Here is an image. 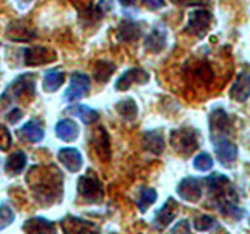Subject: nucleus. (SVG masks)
Listing matches in <instances>:
<instances>
[{
	"label": "nucleus",
	"instance_id": "f257e3e1",
	"mask_svg": "<svg viewBox=\"0 0 250 234\" xmlns=\"http://www.w3.org/2000/svg\"><path fill=\"white\" fill-rule=\"evenodd\" d=\"M172 145L177 152L180 153H191L194 152L199 145V137L197 133L192 128H183V130H175L172 133Z\"/></svg>",
	"mask_w": 250,
	"mask_h": 234
},
{
	"label": "nucleus",
	"instance_id": "f03ea898",
	"mask_svg": "<svg viewBox=\"0 0 250 234\" xmlns=\"http://www.w3.org/2000/svg\"><path fill=\"white\" fill-rule=\"evenodd\" d=\"M213 144H214V150L219 161H221L224 166H230L238 158V147L236 144H233L231 140L225 139L224 136H213Z\"/></svg>",
	"mask_w": 250,
	"mask_h": 234
},
{
	"label": "nucleus",
	"instance_id": "7ed1b4c3",
	"mask_svg": "<svg viewBox=\"0 0 250 234\" xmlns=\"http://www.w3.org/2000/svg\"><path fill=\"white\" fill-rule=\"evenodd\" d=\"M91 83H89V77L86 74L77 72L72 75V80H70V86L67 91L64 92V100L67 101H77L86 96V92L89 91Z\"/></svg>",
	"mask_w": 250,
	"mask_h": 234
},
{
	"label": "nucleus",
	"instance_id": "20e7f679",
	"mask_svg": "<svg viewBox=\"0 0 250 234\" xmlns=\"http://www.w3.org/2000/svg\"><path fill=\"white\" fill-rule=\"evenodd\" d=\"M78 192L82 197L89 201H97L102 198V184L97 176L94 175H84L78 181Z\"/></svg>",
	"mask_w": 250,
	"mask_h": 234
},
{
	"label": "nucleus",
	"instance_id": "39448f33",
	"mask_svg": "<svg viewBox=\"0 0 250 234\" xmlns=\"http://www.w3.org/2000/svg\"><path fill=\"white\" fill-rule=\"evenodd\" d=\"M211 25V14L205 10H195L188 18V28L195 36H205Z\"/></svg>",
	"mask_w": 250,
	"mask_h": 234
},
{
	"label": "nucleus",
	"instance_id": "423d86ee",
	"mask_svg": "<svg viewBox=\"0 0 250 234\" xmlns=\"http://www.w3.org/2000/svg\"><path fill=\"white\" fill-rule=\"evenodd\" d=\"M178 195L186 201H199L202 197V184L200 179L194 176H188L178 183L177 186Z\"/></svg>",
	"mask_w": 250,
	"mask_h": 234
},
{
	"label": "nucleus",
	"instance_id": "0eeeda50",
	"mask_svg": "<svg viewBox=\"0 0 250 234\" xmlns=\"http://www.w3.org/2000/svg\"><path fill=\"white\" fill-rule=\"evenodd\" d=\"M148 78H150V75H148V72H146L144 69L141 67H133L130 70H127L125 74H122L119 77V80L116 81V89L117 91H125L128 89L131 84H146L148 81Z\"/></svg>",
	"mask_w": 250,
	"mask_h": 234
},
{
	"label": "nucleus",
	"instance_id": "6e6552de",
	"mask_svg": "<svg viewBox=\"0 0 250 234\" xmlns=\"http://www.w3.org/2000/svg\"><path fill=\"white\" fill-rule=\"evenodd\" d=\"M166 39H167V31L161 23H156L152 28L150 35L146 39V50L152 53H160L164 47H166Z\"/></svg>",
	"mask_w": 250,
	"mask_h": 234
},
{
	"label": "nucleus",
	"instance_id": "1a4fd4ad",
	"mask_svg": "<svg viewBox=\"0 0 250 234\" xmlns=\"http://www.w3.org/2000/svg\"><path fill=\"white\" fill-rule=\"evenodd\" d=\"M23 59H25V64L28 66H38V64H45V62L53 61L55 55L53 52L44 49V47H31V49L25 50Z\"/></svg>",
	"mask_w": 250,
	"mask_h": 234
},
{
	"label": "nucleus",
	"instance_id": "9d476101",
	"mask_svg": "<svg viewBox=\"0 0 250 234\" xmlns=\"http://www.w3.org/2000/svg\"><path fill=\"white\" fill-rule=\"evenodd\" d=\"M230 96L238 101H246L250 96V75L247 70L241 72L236 78V81L231 86Z\"/></svg>",
	"mask_w": 250,
	"mask_h": 234
},
{
	"label": "nucleus",
	"instance_id": "9b49d317",
	"mask_svg": "<svg viewBox=\"0 0 250 234\" xmlns=\"http://www.w3.org/2000/svg\"><path fill=\"white\" fill-rule=\"evenodd\" d=\"M27 234H55V225L44 217H33L23 223Z\"/></svg>",
	"mask_w": 250,
	"mask_h": 234
},
{
	"label": "nucleus",
	"instance_id": "f8f14e48",
	"mask_svg": "<svg viewBox=\"0 0 250 234\" xmlns=\"http://www.w3.org/2000/svg\"><path fill=\"white\" fill-rule=\"evenodd\" d=\"M58 159L62 162V166L69 172H77L83 166L82 155L78 150H75V148H61L58 153Z\"/></svg>",
	"mask_w": 250,
	"mask_h": 234
},
{
	"label": "nucleus",
	"instance_id": "ddd939ff",
	"mask_svg": "<svg viewBox=\"0 0 250 234\" xmlns=\"http://www.w3.org/2000/svg\"><path fill=\"white\" fill-rule=\"evenodd\" d=\"M175 214H177V203L172 198H169L163 205V208L158 209V213L155 214V225L160 226V228H164V226H167L174 220Z\"/></svg>",
	"mask_w": 250,
	"mask_h": 234
},
{
	"label": "nucleus",
	"instance_id": "4468645a",
	"mask_svg": "<svg viewBox=\"0 0 250 234\" xmlns=\"http://www.w3.org/2000/svg\"><path fill=\"white\" fill-rule=\"evenodd\" d=\"M55 135L58 136V139L70 142V140H74L78 136V127L74 120L62 119L57 123V127H55Z\"/></svg>",
	"mask_w": 250,
	"mask_h": 234
},
{
	"label": "nucleus",
	"instance_id": "2eb2a0df",
	"mask_svg": "<svg viewBox=\"0 0 250 234\" xmlns=\"http://www.w3.org/2000/svg\"><path fill=\"white\" fill-rule=\"evenodd\" d=\"M144 147L148 152L160 155L164 150V137L160 130H150L144 135Z\"/></svg>",
	"mask_w": 250,
	"mask_h": 234
},
{
	"label": "nucleus",
	"instance_id": "dca6fc26",
	"mask_svg": "<svg viewBox=\"0 0 250 234\" xmlns=\"http://www.w3.org/2000/svg\"><path fill=\"white\" fill-rule=\"evenodd\" d=\"M25 164H27L25 153L16 152L8 156V159L5 162V170L8 172V175H19L21 172L25 169Z\"/></svg>",
	"mask_w": 250,
	"mask_h": 234
},
{
	"label": "nucleus",
	"instance_id": "f3484780",
	"mask_svg": "<svg viewBox=\"0 0 250 234\" xmlns=\"http://www.w3.org/2000/svg\"><path fill=\"white\" fill-rule=\"evenodd\" d=\"M139 35H141V30L138 27V23H135L133 20H125L119 27V31H117V39L122 42H130L138 39Z\"/></svg>",
	"mask_w": 250,
	"mask_h": 234
},
{
	"label": "nucleus",
	"instance_id": "a211bd4d",
	"mask_svg": "<svg viewBox=\"0 0 250 234\" xmlns=\"http://www.w3.org/2000/svg\"><path fill=\"white\" fill-rule=\"evenodd\" d=\"M62 81H64V74L60 72L58 69H52V70H47L45 72L42 86L47 92H55L57 89L61 88Z\"/></svg>",
	"mask_w": 250,
	"mask_h": 234
},
{
	"label": "nucleus",
	"instance_id": "6ab92c4d",
	"mask_svg": "<svg viewBox=\"0 0 250 234\" xmlns=\"http://www.w3.org/2000/svg\"><path fill=\"white\" fill-rule=\"evenodd\" d=\"M21 133L25 139H28L30 142H41L44 139V130H42V125L36 122V120H30L27 122L23 127L21 128Z\"/></svg>",
	"mask_w": 250,
	"mask_h": 234
},
{
	"label": "nucleus",
	"instance_id": "aec40b11",
	"mask_svg": "<svg viewBox=\"0 0 250 234\" xmlns=\"http://www.w3.org/2000/svg\"><path fill=\"white\" fill-rule=\"evenodd\" d=\"M67 113L80 117L84 123H94L99 119V113L96 111V109H92L86 105H72V106L67 108Z\"/></svg>",
	"mask_w": 250,
	"mask_h": 234
},
{
	"label": "nucleus",
	"instance_id": "412c9836",
	"mask_svg": "<svg viewBox=\"0 0 250 234\" xmlns=\"http://www.w3.org/2000/svg\"><path fill=\"white\" fill-rule=\"evenodd\" d=\"M209 123H211V133L213 131H224L225 128H230V119L229 114H227L222 108H216L209 117Z\"/></svg>",
	"mask_w": 250,
	"mask_h": 234
},
{
	"label": "nucleus",
	"instance_id": "4be33fe9",
	"mask_svg": "<svg viewBox=\"0 0 250 234\" xmlns=\"http://www.w3.org/2000/svg\"><path fill=\"white\" fill-rule=\"evenodd\" d=\"M116 109L122 117H125V119H135L138 114V105L133 98H125V100L117 101Z\"/></svg>",
	"mask_w": 250,
	"mask_h": 234
},
{
	"label": "nucleus",
	"instance_id": "5701e85b",
	"mask_svg": "<svg viewBox=\"0 0 250 234\" xmlns=\"http://www.w3.org/2000/svg\"><path fill=\"white\" fill-rule=\"evenodd\" d=\"M207 179V184L209 187V191L211 192H214V194H222L224 197H225V187L229 186V178L227 176H222V175H211Z\"/></svg>",
	"mask_w": 250,
	"mask_h": 234
},
{
	"label": "nucleus",
	"instance_id": "b1692460",
	"mask_svg": "<svg viewBox=\"0 0 250 234\" xmlns=\"http://www.w3.org/2000/svg\"><path fill=\"white\" fill-rule=\"evenodd\" d=\"M156 198H158V195H156V192L153 189H150V187H146V189H143L139 192V198H138V208L141 213H146L147 208L153 205V203L156 201Z\"/></svg>",
	"mask_w": 250,
	"mask_h": 234
},
{
	"label": "nucleus",
	"instance_id": "393cba45",
	"mask_svg": "<svg viewBox=\"0 0 250 234\" xmlns=\"http://www.w3.org/2000/svg\"><path fill=\"white\" fill-rule=\"evenodd\" d=\"M114 64L113 62H108V61H100L97 62V67H96V72H94V75H96V78L99 81H104L106 83L109 80V77H111V74L114 72Z\"/></svg>",
	"mask_w": 250,
	"mask_h": 234
},
{
	"label": "nucleus",
	"instance_id": "a878e982",
	"mask_svg": "<svg viewBox=\"0 0 250 234\" xmlns=\"http://www.w3.org/2000/svg\"><path fill=\"white\" fill-rule=\"evenodd\" d=\"M194 167L197 170L207 172V170H209L211 167H213V158H211L207 152H202L194 158Z\"/></svg>",
	"mask_w": 250,
	"mask_h": 234
},
{
	"label": "nucleus",
	"instance_id": "bb28decb",
	"mask_svg": "<svg viewBox=\"0 0 250 234\" xmlns=\"http://www.w3.org/2000/svg\"><path fill=\"white\" fill-rule=\"evenodd\" d=\"M14 222V213L8 205H0V230L6 228Z\"/></svg>",
	"mask_w": 250,
	"mask_h": 234
},
{
	"label": "nucleus",
	"instance_id": "cd10ccee",
	"mask_svg": "<svg viewBox=\"0 0 250 234\" xmlns=\"http://www.w3.org/2000/svg\"><path fill=\"white\" fill-rule=\"evenodd\" d=\"M195 230H199V231H208L211 230L213 226L216 225V220L213 217H209V215H200L197 220H195Z\"/></svg>",
	"mask_w": 250,
	"mask_h": 234
},
{
	"label": "nucleus",
	"instance_id": "c85d7f7f",
	"mask_svg": "<svg viewBox=\"0 0 250 234\" xmlns=\"http://www.w3.org/2000/svg\"><path fill=\"white\" fill-rule=\"evenodd\" d=\"M11 144V135L3 125H0V150H6Z\"/></svg>",
	"mask_w": 250,
	"mask_h": 234
},
{
	"label": "nucleus",
	"instance_id": "c756f323",
	"mask_svg": "<svg viewBox=\"0 0 250 234\" xmlns=\"http://www.w3.org/2000/svg\"><path fill=\"white\" fill-rule=\"evenodd\" d=\"M21 117H22V111H21V109H18V108H14L11 113H8V120L13 122V123L18 122Z\"/></svg>",
	"mask_w": 250,
	"mask_h": 234
},
{
	"label": "nucleus",
	"instance_id": "7c9ffc66",
	"mask_svg": "<svg viewBox=\"0 0 250 234\" xmlns=\"http://www.w3.org/2000/svg\"><path fill=\"white\" fill-rule=\"evenodd\" d=\"M143 2L150 8V10H158V8L163 6L164 0H143Z\"/></svg>",
	"mask_w": 250,
	"mask_h": 234
},
{
	"label": "nucleus",
	"instance_id": "2f4dec72",
	"mask_svg": "<svg viewBox=\"0 0 250 234\" xmlns=\"http://www.w3.org/2000/svg\"><path fill=\"white\" fill-rule=\"evenodd\" d=\"M99 8L104 13L109 11L113 8V0H100V2H99Z\"/></svg>",
	"mask_w": 250,
	"mask_h": 234
},
{
	"label": "nucleus",
	"instance_id": "473e14b6",
	"mask_svg": "<svg viewBox=\"0 0 250 234\" xmlns=\"http://www.w3.org/2000/svg\"><path fill=\"white\" fill-rule=\"evenodd\" d=\"M16 2H18V5L21 8H25V6H28L31 2H33V0H16Z\"/></svg>",
	"mask_w": 250,
	"mask_h": 234
},
{
	"label": "nucleus",
	"instance_id": "72a5a7b5",
	"mask_svg": "<svg viewBox=\"0 0 250 234\" xmlns=\"http://www.w3.org/2000/svg\"><path fill=\"white\" fill-rule=\"evenodd\" d=\"M119 2H121L124 6H131L133 3H135V0H119Z\"/></svg>",
	"mask_w": 250,
	"mask_h": 234
}]
</instances>
